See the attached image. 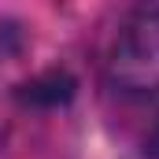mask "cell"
Wrapping results in <instances>:
<instances>
[{"instance_id":"1","label":"cell","mask_w":159,"mask_h":159,"mask_svg":"<svg viewBox=\"0 0 159 159\" xmlns=\"http://www.w3.org/2000/svg\"><path fill=\"white\" fill-rule=\"evenodd\" d=\"M107 74L122 93H159V7H141L119 26L107 52Z\"/></svg>"},{"instance_id":"2","label":"cell","mask_w":159,"mask_h":159,"mask_svg":"<svg viewBox=\"0 0 159 159\" xmlns=\"http://www.w3.org/2000/svg\"><path fill=\"white\" fill-rule=\"evenodd\" d=\"M19 96H22L26 104H48V107H56V104H67V100L74 96V78H70L67 70H48V74H41V78L26 81Z\"/></svg>"},{"instance_id":"3","label":"cell","mask_w":159,"mask_h":159,"mask_svg":"<svg viewBox=\"0 0 159 159\" xmlns=\"http://www.w3.org/2000/svg\"><path fill=\"white\" fill-rule=\"evenodd\" d=\"M144 156H148V159H159V122L148 129V137H144Z\"/></svg>"}]
</instances>
